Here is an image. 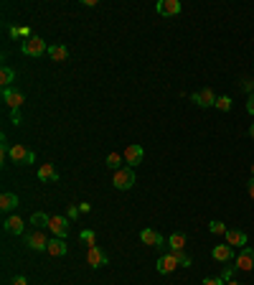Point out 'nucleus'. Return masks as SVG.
Instances as JSON below:
<instances>
[{
  "instance_id": "6ab92c4d",
  "label": "nucleus",
  "mask_w": 254,
  "mask_h": 285,
  "mask_svg": "<svg viewBox=\"0 0 254 285\" xmlns=\"http://www.w3.org/2000/svg\"><path fill=\"white\" fill-rule=\"evenodd\" d=\"M3 227H6L8 234H23V219L21 217H8L3 222Z\"/></svg>"
},
{
  "instance_id": "9b49d317",
  "label": "nucleus",
  "mask_w": 254,
  "mask_h": 285,
  "mask_svg": "<svg viewBox=\"0 0 254 285\" xmlns=\"http://www.w3.org/2000/svg\"><path fill=\"white\" fill-rule=\"evenodd\" d=\"M3 100H6V105L11 107V110H18V107H23V102H26V97H23V92H18V89H3Z\"/></svg>"
},
{
  "instance_id": "f704fd0d",
  "label": "nucleus",
  "mask_w": 254,
  "mask_h": 285,
  "mask_svg": "<svg viewBox=\"0 0 254 285\" xmlns=\"http://www.w3.org/2000/svg\"><path fill=\"white\" fill-rule=\"evenodd\" d=\"M246 188H249V196L254 199V176H251V178L246 181Z\"/></svg>"
},
{
  "instance_id": "412c9836",
  "label": "nucleus",
  "mask_w": 254,
  "mask_h": 285,
  "mask_svg": "<svg viewBox=\"0 0 254 285\" xmlns=\"http://www.w3.org/2000/svg\"><path fill=\"white\" fill-rule=\"evenodd\" d=\"M168 244H171V250H173V252H183V247H186V234H183V232H176V234H171Z\"/></svg>"
},
{
  "instance_id": "4c0bfd02",
  "label": "nucleus",
  "mask_w": 254,
  "mask_h": 285,
  "mask_svg": "<svg viewBox=\"0 0 254 285\" xmlns=\"http://www.w3.org/2000/svg\"><path fill=\"white\" fill-rule=\"evenodd\" d=\"M89 209H92V207H89V204H79V212H81V214H87Z\"/></svg>"
},
{
  "instance_id": "5701e85b",
  "label": "nucleus",
  "mask_w": 254,
  "mask_h": 285,
  "mask_svg": "<svg viewBox=\"0 0 254 285\" xmlns=\"http://www.w3.org/2000/svg\"><path fill=\"white\" fill-rule=\"evenodd\" d=\"M16 79V71L11 69V66H3L0 69V84H3V89H8L11 87V81Z\"/></svg>"
},
{
  "instance_id": "4468645a",
  "label": "nucleus",
  "mask_w": 254,
  "mask_h": 285,
  "mask_svg": "<svg viewBox=\"0 0 254 285\" xmlns=\"http://www.w3.org/2000/svg\"><path fill=\"white\" fill-rule=\"evenodd\" d=\"M226 244H231V247H246V234L241 229H226Z\"/></svg>"
},
{
  "instance_id": "0eeeda50",
  "label": "nucleus",
  "mask_w": 254,
  "mask_h": 285,
  "mask_svg": "<svg viewBox=\"0 0 254 285\" xmlns=\"http://www.w3.org/2000/svg\"><path fill=\"white\" fill-rule=\"evenodd\" d=\"M191 100L198 105V107H216V94H214V89H201V92H196V94H191Z\"/></svg>"
},
{
  "instance_id": "39448f33",
  "label": "nucleus",
  "mask_w": 254,
  "mask_h": 285,
  "mask_svg": "<svg viewBox=\"0 0 254 285\" xmlns=\"http://www.w3.org/2000/svg\"><path fill=\"white\" fill-rule=\"evenodd\" d=\"M143 155H145V150H143V145H138V143L127 145V148H124V153H122L124 163H127V166H130V168H135L138 163H143Z\"/></svg>"
},
{
  "instance_id": "a878e982",
  "label": "nucleus",
  "mask_w": 254,
  "mask_h": 285,
  "mask_svg": "<svg viewBox=\"0 0 254 285\" xmlns=\"http://www.w3.org/2000/svg\"><path fill=\"white\" fill-rule=\"evenodd\" d=\"M81 239L87 242L89 247H97V237H94V232H92V229H84V232H81Z\"/></svg>"
},
{
  "instance_id": "ea45409f",
  "label": "nucleus",
  "mask_w": 254,
  "mask_h": 285,
  "mask_svg": "<svg viewBox=\"0 0 254 285\" xmlns=\"http://www.w3.org/2000/svg\"><path fill=\"white\" fill-rule=\"evenodd\" d=\"M249 135H251V138H254V122H251V128H249Z\"/></svg>"
},
{
  "instance_id": "393cba45",
  "label": "nucleus",
  "mask_w": 254,
  "mask_h": 285,
  "mask_svg": "<svg viewBox=\"0 0 254 285\" xmlns=\"http://www.w3.org/2000/svg\"><path fill=\"white\" fill-rule=\"evenodd\" d=\"M216 110L229 112V110H231V97H226V94H224V97H219V100H216Z\"/></svg>"
},
{
  "instance_id": "4be33fe9",
  "label": "nucleus",
  "mask_w": 254,
  "mask_h": 285,
  "mask_svg": "<svg viewBox=\"0 0 254 285\" xmlns=\"http://www.w3.org/2000/svg\"><path fill=\"white\" fill-rule=\"evenodd\" d=\"M49 56H51L54 61H66V59H69V49L61 46V44H59V46H51V49H49Z\"/></svg>"
},
{
  "instance_id": "1a4fd4ad",
  "label": "nucleus",
  "mask_w": 254,
  "mask_h": 285,
  "mask_svg": "<svg viewBox=\"0 0 254 285\" xmlns=\"http://www.w3.org/2000/svg\"><path fill=\"white\" fill-rule=\"evenodd\" d=\"M49 229L54 232V237H66L69 234V217H51L49 222Z\"/></svg>"
},
{
  "instance_id": "20e7f679",
  "label": "nucleus",
  "mask_w": 254,
  "mask_h": 285,
  "mask_svg": "<svg viewBox=\"0 0 254 285\" xmlns=\"http://www.w3.org/2000/svg\"><path fill=\"white\" fill-rule=\"evenodd\" d=\"M234 267L236 270H244V272L254 270V250L251 247H241L239 255L234 257Z\"/></svg>"
},
{
  "instance_id": "2eb2a0df",
  "label": "nucleus",
  "mask_w": 254,
  "mask_h": 285,
  "mask_svg": "<svg viewBox=\"0 0 254 285\" xmlns=\"http://www.w3.org/2000/svg\"><path fill=\"white\" fill-rule=\"evenodd\" d=\"M87 262L97 270V267H102V265H107V255L99 250V247H89L87 250Z\"/></svg>"
},
{
  "instance_id": "9d476101",
  "label": "nucleus",
  "mask_w": 254,
  "mask_h": 285,
  "mask_svg": "<svg viewBox=\"0 0 254 285\" xmlns=\"http://www.w3.org/2000/svg\"><path fill=\"white\" fill-rule=\"evenodd\" d=\"M181 8H183V6L178 3V0H160V3L155 6V11H158L160 16H165V18H168V16H178Z\"/></svg>"
},
{
  "instance_id": "72a5a7b5",
  "label": "nucleus",
  "mask_w": 254,
  "mask_h": 285,
  "mask_svg": "<svg viewBox=\"0 0 254 285\" xmlns=\"http://www.w3.org/2000/svg\"><path fill=\"white\" fill-rule=\"evenodd\" d=\"M13 285H28V280L23 275H18V277H13Z\"/></svg>"
},
{
  "instance_id": "473e14b6",
  "label": "nucleus",
  "mask_w": 254,
  "mask_h": 285,
  "mask_svg": "<svg viewBox=\"0 0 254 285\" xmlns=\"http://www.w3.org/2000/svg\"><path fill=\"white\" fill-rule=\"evenodd\" d=\"M234 270H236V267H226V270H224V275H221V277H224V280H226V282H229V280H231V275H234Z\"/></svg>"
},
{
  "instance_id": "dca6fc26",
  "label": "nucleus",
  "mask_w": 254,
  "mask_h": 285,
  "mask_svg": "<svg viewBox=\"0 0 254 285\" xmlns=\"http://www.w3.org/2000/svg\"><path fill=\"white\" fill-rule=\"evenodd\" d=\"M66 242L61 239V237H54V239H49V247H46V252L49 255H54V257H64L66 255Z\"/></svg>"
},
{
  "instance_id": "f8f14e48",
  "label": "nucleus",
  "mask_w": 254,
  "mask_h": 285,
  "mask_svg": "<svg viewBox=\"0 0 254 285\" xmlns=\"http://www.w3.org/2000/svg\"><path fill=\"white\" fill-rule=\"evenodd\" d=\"M38 181H44V183H56V181H59V171L51 166V163H44V166L38 168Z\"/></svg>"
},
{
  "instance_id": "c85d7f7f",
  "label": "nucleus",
  "mask_w": 254,
  "mask_h": 285,
  "mask_svg": "<svg viewBox=\"0 0 254 285\" xmlns=\"http://www.w3.org/2000/svg\"><path fill=\"white\" fill-rule=\"evenodd\" d=\"M203 285H226V280L224 277H206Z\"/></svg>"
},
{
  "instance_id": "aec40b11",
  "label": "nucleus",
  "mask_w": 254,
  "mask_h": 285,
  "mask_svg": "<svg viewBox=\"0 0 254 285\" xmlns=\"http://www.w3.org/2000/svg\"><path fill=\"white\" fill-rule=\"evenodd\" d=\"M49 222H51V217L44 214V212H33V217H31V224H33L36 229H41V232L49 227Z\"/></svg>"
},
{
  "instance_id": "bb28decb",
  "label": "nucleus",
  "mask_w": 254,
  "mask_h": 285,
  "mask_svg": "<svg viewBox=\"0 0 254 285\" xmlns=\"http://www.w3.org/2000/svg\"><path fill=\"white\" fill-rule=\"evenodd\" d=\"M208 232H214V234H226V224H224V222H211V224H208Z\"/></svg>"
},
{
  "instance_id": "cd10ccee",
  "label": "nucleus",
  "mask_w": 254,
  "mask_h": 285,
  "mask_svg": "<svg viewBox=\"0 0 254 285\" xmlns=\"http://www.w3.org/2000/svg\"><path fill=\"white\" fill-rule=\"evenodd\" d=\"M11 36H23V38H31V28H28V26H23V28L13 26V28H11Z\"/></svg>"
},
{
  "instance_id": "423d86ee",
  "label": "nucleus",
  "mask_w": 254,
  "mask_h": 285,
  "mask_svg": "<svg viewBox=\"0 0 254 285\" xmlns=\"http://www.w3.org/2000/svg\"><path fill=\"white\" fill-rule=\"evenodd\" d=\"M26 244L31 250H36V252H41V250H46L49 247V239H46V234L41 232V229H36V232H31V234H26Z\"/></svg>"
},
{
  "instance_id": "f3484780",
  "label": "nucleus",
  "mask_w": 254,
  "mask_h": 285,
  "mask_svg": "<svg viewBox=\"0 0 254 285\" xmlns=\"http://www.w3.org/2000/svg\"><path fill=\"white\" fill-rule=\"evenodd\" d=\"M140 239H143V244H148V247H160V244H163V237L155 229H143Z\"/></svg>"
},
{
  "instance_id": "b1692460",
  "label": "nucleus",
  "mask_w": 254,
  "mask_h": 285,
  "mask_svg": "<svg viewBox=\"0 0 254 285\" xmlns=\"http://www.w3.org/2000/svg\"><path fill=\"white\" fill-rule=\"evenodd\" d=\"M122 160H124V158H122L119 153H109L104 163H107V168H112V171H119V168H122Z\"/></svg>"
},
{
  "instance_id": "c756f323",
  "label": "nucleus",
  "mask_w": 254,
  "mask_h": 285,
  "mask_svg": "<svg viewBox=\"0 0 254 285\" xmlns=\"http://www.w3.org/2000/svg\"><path fill=\"white\" fill-rule=\"evenodd\" d=\"M176 255H178V262H181L183 267H191V257H188V255H183V252H176Z\"/></svg>"
},
{
  "instance_id": "a211bd4d",
  "label": "nucleus",
  "mask_w": 254,
  "mask_h": 285,
  "mask_svg": "<svg viewBox=\"0 0 254 285\" xmlns=\"http://www.w3.org/2000/svg\"><path fill=\"white\" fill-rule=\"evenodd\" d=\"M18 196L16 194H11V191H6L3 196H0V209H3V212H13L16 207H18Z\"/></svg>"
},
{
  "instance_id": "6e6552de",
  "label": "nucleus",
  "mask_w": 254,
  "mask_h": 285,
  "mask_svg": "<svg viewBox=\"0 0 254 285\" xmlns=\"http://www.w3.org/2000/svg\"><path fill=\"white\" fill-rule=\"evenodd\" d=\"M178 265H181V262H178V255H176V252L163 255V257L158 260V272H160V275H168V272H173Z\"/></svg>"
},
{
  "instance_id": "7ed1b4c3",
  "label": "nucleus",
  "mask_w": 254,
  "mask_h": 285,
  "mask_svg": "<svg viewBox=\"0 0 254 285\" xmlns=\"http://www.w3.org/2000/svg\"><path fill=\"white\" fill-rule=\"evenodd\" d=\"M21 49H23V54H26V56H41V54H46V51H49L46 41H44V38H38V36L26 38Z\"/></svg>"
},
{
  "instance_id": "7c9ffc66",
  "label": "nucleus",
  "mask_w": 254,
  "mask_h": 285,
  "mask_svg": "<svg viewBox=\"0 0 254 285\" xmlns=\"http://www.w3.org/2000/svg\"><path fill=\"white\" fill-rule=\"evenodd\" d=\"M241 87H244L246 92H251V94H254V79H244V81H241Z\"/></svg>"
},
{
  "instance_id": "58836bf2",
  "label": "nucleus",
  "mask_w": 254,
  "mask_h": 285,
  "mask_svg": "<svg viewBox=\"0 0 254 285\" xmlns=\"http://www.w3.org/2000/svg\"><path fill=\"white\" fill-rule=\"evenodd\" d=\"M226 285H244V282H236V280H229Z\"/></svg>"
},
{
  "instance_id": "f257e3e1",
  "label": "nucleus",
  "mask_w": 254,
  "mask_h": 285,
  "mask_svg": "<svg viewBox=\"0 0 254 285\" xmlns=\"http://www.w3.org/2000/svg\"><path fill=\"white\" fill-rule=\"evenodd\" d=\"M112 183H114V188H119V191L133 188V183H135V168H130V166H122L119 171H114V178H112Z\"/></svg>"
},
{
  "instance_id": "a19ab883",
  "label": "nucleus",
  "mask_w": 254,
  "mask_h": 285,
  "mask_svg": "<svg viewBox=\"0 0 254 285\" xmlns=\"http://www.w3.org/2000/svg\"><path fill=\"white\" fill-rule=\"evenodd\" d=\"M251 176H254V163H251Z\"/></svg>"
},
{
  "instance_id": "f03ea898",
  "label": "nucleus",
  "mask_w": 254,
  "mask_h": 285,
  "mask_svg": "<svg viewBox=\"0 0 254 285\" xmlns=\"http://www.w3.org/2000/svg\"><path fill=\"white\" fill-rule=\"evenodd\" d=\"M11 160L13 163H21V166H31V163H36V153L21 143L11 145Z\"/></svg>"
},
{
  "instance_id": "ddd939ff",
  "label": "nucleus",
  "mask_w": 254,
  "mask_h": 285,
  "mask_svg": "<svg viewBox=\"0 0 254 285\" xmlns=\"http://www.w3.org/2000/svg\"><path fill=\"white\" fill-rule=\"evenodd\" d=\"M211 257H214L216 262H229L234 257V247L231 244H216L214 252H211Z\"/></svg>"
},
{
  "instance_id": "2f4dec72",
  "label": "nucleus",
  "mask_w": 254,
  "mask_h": 285,
  "mask_svg": "<svg viewBox=\"0 0 254 285\" xmlns=\"http://www.w3.org/2000/svg\"><path fill=\"white\" fill-rule=\"evenodd\" d=\"M79 214H81V212H79V207H76V204H71V207H69V214H66V217H69V219H74V217H79Z\"/></svg>"
},
{
  "instance_id": "c9c22d12",
  "label": "nucleus",
  "mask_w": 254,
  "mask_h": 285,
  "mask_svg": "<svg viewBox=\"0 0 254 285\" xmlns=\"http://www.w3.org/2000/svg\"><path fill=\"white\" fill-rule=\"evenodd\" d=\"M246 112H249V115H254V94H251V97H249V102H246Z\"/></svg>"
},
{
  "instance_id": "e433bc0d",
  "label": "nucleus",
  "mask_w": 254,
  "mask_h": 285,
  "mask_svg": "<svg viewBox=\"0 0 254 285\" xmlns=\"http://www.w3.org/2000/svg\"><path fill=\"white\" fill-rule=\"evenodd\" d=\"M11 120L16 122V125H21V115H18V110H13V112H11Z\"/></svg>"
}]
</instances>
